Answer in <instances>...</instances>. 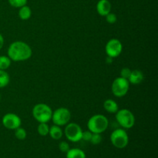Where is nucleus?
Masks as SVG:
<instances>
[{"mask_svg": "<svg viewBox=\"0 0 158 158\" xmlns=\"http://www.w3.org/2000/svg\"><path fill=\"white\" fill-rule=\"evenodd\" d=\"M7 54L12 61L23 62L29 60L32 56V50L25 42L15 41L9 46Z\"/></svg>", "mask_w": 158, "mask_h": 158, "instance_id": "nucleus-1", "label": "nucleus"}, {"mask_svg": "<svg viewBox=\"0 0 158 158\" xmlns=\"http://www.w3.org/2000/svg\"><path fill=\"white\" fill-rule=\"evenodd\" d=\"M109 126V120L103 114H95L87 122L88 131L93 134H102L106 131Z\"/></svg>", "mask_w": 158, "mask_h": 158, "instance_id": "nucleus-2", "label": "nucleus"}, {"mask_svg": "<svg viewBox=\"0 0 158 158\" xmlns=\"http://www.w3.org/2000/svg\"><path fill=\"white\" fill-rule=\"evenodd\" d=\"M32 114L39 123H48L52 119V110L46 103H37L32 108Z\"/></svg>", "mask_w": 158, "mask_h": 158, "instance_id": "nucleus-3", "label": "nucleus"}, {"mask_svg": "<svg viewBox=\"0 0 158 158\" xmlns=\"http://www.w3.org/2000/svg\"><path fill=\"white\" fill-rule=\"evenodd\" d=\"M116 120L123 129H131L135 124V117L130 110H118L116 113Z\"/></svg>", "mask_w": 158, "mask_h": 158, "instance_id": "nucleus-4", "label": "nucleus"}, {"mask_svg": "<svg viewBox=\"0 0 158 158\" xmlns=\"http://www.w3.org/2000/svg\"><path fill=\"white\" fill-rule=\"evenodd\" d=\"M110 141L115 148L118 149H123L128 145L129 137L124 129L118 128L114 130L110 134Z\"/></svg>", "mask_w": 158, "mask_h": 158, "instance_id": "nucleus-5", "label": "nucleus"}, {"mask_svg": "<svg viewBox=\"0 0 158 158\" xmlns=\"http://www.w3.org/2000/svg\"><path fill=\"white\" fill-rule=\"evenodd\" d=\"M53 123L57 126H66L71 120V112L66 107L57 108L52 111V119Z\"/></svg>", "mask_w": 158, "mask_h": 158, "instance_id": "nucleus-6", "label": "nucleus"}, {"mask_svg": "<svg viewBox=\"0 0 158 158\" xmlns=\"http://www.w3.org/2000/svg\"><path fill=\"white\" fill-rule=\"evenodd\" d=\"M130 83L128 80L119 77L113 81L111 90L113 94L117 97H123L129 91Z\"/></svg>", "mask_w": 158, "mask_h": 158, "instance_id": "nucleus-7", "label": "nucleus"}, {"mask_svg": "<svg viewBox=\"0 0 158 158\" xmlns=\"http://www.w3.org/2000/svg\"><path fill=\"white\" fill-rule=\"evenodd\" d=\"M83 130L81 127L77 123H68L64 130V134L68 140L71 142H78L82 140Z\"/></svg>", "mask_w": 158, "mask_h": 158, "instance_id": "nucleus-8", "label": "nucleus"}, {"mask_svg": "<svg viewBox=\"0 0 158 158\" xmlns=\"http://www.w3.org/2000/svg\"><path fill=\"white\" fill-rule=\"evenodd\" d=\"M123 51V45L117 39H111L106 43L105 46V52L107 56L116 58L121 54Z\"/></svg>", "mask_w": 158, "mask_h": 158, "instance_id": "nucleus-9", "label": "nucleus"}, {"mask_svg": "<svg viewBox=\"0 0 158 158\" xmlns=\"http://www.w3.org/2000/svg\"><path fill=\"white\" fill-rule=\"evenodd\" d=\"M2 123L6 129L15 131V129L21 127L22 120L17 114H13V113H9L3 116Z\"/></svg>", "mask_w": 158, "mask_h": 158, "instance_id": "nucleus-10", "label": "nucleus"}, {"mask_svg": "<svg viewBox=\"0 0 158 158\" xmlns=\"http://www.w3.org/2000/svg\"><path fill=\"white\" fill-rule=\"evenodd\" d=\"M97 11L101 16H106L111 11V4L109 0H99L97 4Z\"/></svg>", "mask_w": 158, "mask_h": 158, "instance_id": "nucleus-11", "label": "nucleus"}, {"mask_svg": "<svg viewBox=\"0 0 158 158\" xmlns=\"http://www.w3.org/2000/svg\"><path fill=\"white\" fill-rule=\"evenodd\" d=\"M143 79H144V75H143V72L139 69H134V70L131 71L128 81H129L130 84L131 83L133 85H138L143 82Z\"/></svg>", "mask_w": 158, "mask_h": 158, "instance_id": "nucleus-12", "label": "nucleus"}, {"mask_svg": "<svg viewBox=\"0 0 158 158\" xmlns=\"http://www.w3.org/2000/svg\"><path fill=\"white\" fill-rule=\"evenodd\" d=\"M103 108L106 112L110 114H116L119 110V106L115 100L112 99H107L103 103Z\"/></svg>", "mask_w": 158, "mask_h": 158, "instance_id": "nucleus-13", "label": "nucleus"}, {"mask_svg": "<svg viewBox=\"0 0 158 158\" xmlns=\"http://www.w3.org/2000/svg\"><path fill=\"white\" fill-rule=\"evenodd\" d=\"M49 135L53 140H58L60 139H61V137H63V132L60 126H57V125L54 124L51 127H49Z\"/></svg>", "mask_w": 158, "mask_h": 158, "instance_id": "nucleus-14", "label": "nucleus"}, {"mask_svg": "<svg viewBox=\"0 0 158 158\" xmlns=\"http://www.w3.org/2000/svg\"><path fill=\"white\" fill-rule=\"evenodd\" d=\"M66 154V158H86V154L84 151L78 148L69 149Z\"/></svg>", "mask_w": 158, "mask_h": 158, "instance_id": "nucleus-15", "label": "nucleus"}, {"mask_svg": "<svg viewBox=\"0 0 158 158\" xmlns=\"http://www.w3.org/2000/svg\"><path fill=\"white\" fill-rule=\"evenodd\" d=\"M31 15H32V10H31L30 7H29V6L26 5V6L19 8V17L20 19L28 20L30 19Z\"/></svg>", "mask_w": 158, "mask_h": 158, "instance_id": "nucleus-16", "label": "nucleus"}, {"mask_svg": "<svg viewBox=\"0 0 158 158\" xmlns=\"http://www.w3.org/2000/svg\"><path fill=\"white\" fill-rule=\"evenodd\" d=\"M10 82V77L6 70L0 69V88L6 87Z\"/></svg>", "mask_w": 158, "mask_h": 158, "instance_id": "nucleus-17", "label": "nucleus"}, {"mask_svg": "<svg viewBox=\"0 0 158 158\" xmlns=\"http://www.w3.org/2000/svg\"><path fill=\"white\" fill-rule=\"evenodd\" d=\"M37 131L38 134L42 137H46L49 134V127L47 124V123H40L37 127Z\"/></svg>", "mask_w": 158, "mask_h": 158, "instance_id": "nucleus-18", "label": "nucleus"}, {"mask_svg": "<svg viewBox=\"0 0 158 158\" xmlns=\"http://www.w3.org/2000/svg\"><path fill=\"white\" fill-rule=\"evenodd\" d=\"M12 60L8 56H0V69L6 70L11 66Z\"/></svg>", "mask_w": 158, "mask_h": 158, "instance_id": "nucleus-19", "label": "nucleus"}, {"mask_svg": "<svg viewBox=\"0 0 158 158\" xmlns=\"http://www.w3.org/2000/svg\"><path fill=\"white\" fill-rule=\"evenodd\" d=\"M15 137H16L18 140H23L26 138V137H27V133H26V131L24 128L19 127H18L17 129L15 130Z\"/></svg>", "mask_w": 158, "mask_h": 158, "instance_id": "nucleus-20", "label": "nucleus"}, {"mask_svg": "<svg viewBox=\"0 0 158 158\" xmlns=\"http://www.w3.org/2000/svg\"><path fill=\"white\" fill-rule=\"evenodd\" d=\"M9 5L14 8H21L27 4L28 0H8Z\"/></svg>", "mask_w": 158, "mask_h": 158, "instance_id": "nucleus-21", "label": "nucleus"}, {"mask_svg": "<svg viewBox=\"0 0 158 158\" xmlns=\"http://www.w3.org/2000/svg\"><path fill=\"white\" fill-rule=\"evenodd\" d=\"M102 141V136L101 134H92V137H91L90 141L94 145L100 144Z\"/></svg>", "mask_w": 158, "mask_h": 158, "instance_id": "nucleus-22", "label": "nucleus"}, {"mask_svg": "<svg viewBox=\"0 0 158 158\" xmlns=\"http://www.w3.org/2000/svg\"><path fill=\"white\" fill-rule=\"evenodd\" d=\"M105 17H106V21L108 23H110V24H114V23H115L117 20V15L114 13H112V12L108 13Z\"/></svg>", "mask_w": 158, "mask_h": 158, "instance_id": "nucleus-23", "label": "nucleus"}, {"mask_svg": "<svg viewBox=\"0 0 158 158\" xmlns=\"http://www.w3.org/2000/svg\"><path fill=\"white\" fill-rule=\"evenodd\" d=\"M131 71L132 70L127 67L123 68V69H121V71H120V77H123V78H124V79H127V80H128L130 77V76H131Z\"/></svg>", "mask_w": 158, "mask_h": 158, "instance_id": "nucleus-24", "label": "nucleus"}, {"mask_svg": "<svg viewBox=\"0 0 158 158\" xmlns=\"http://www.w3.org/2000/svg\"><path fill=\"white\" fill-rule=\"evenodd\" d=\"M59 148H60V150L63 153H66L69 149H70V148H69V143L66 141L60 142V144H59Z\"/></svg>", "mask_w": 158, "mask_h": 158, "instance_id": "nucleus-25", "label": "nucleus"}, {"mask_svg": "<svg viewBox=\"0 0 158 158\" xmlns=\"http://www.w3.org/2000/svg\"><path fill=\"white\" fill-rule=\"evenodd\" d=\"M92 134L93 133H91L89 131H86L83 132V134H82V140H85V141H90Z\"/></svg>", "mask_w": 158, "mask_h": 158, "instance_id": "nucleus-26", "label": "nucleus"}, {"mask_svg": "<svg viewBox=\"0 0 158 158\" xmlns=\"http://www.w3.org/2000/svg\"><path fill=\"white\" fill-rule=\"evenodd\" d=\"M3 46H4V38H3L2 35L0 33V49H2Z\"/></svg>", "mask_w": 158, "mask_h": 158, "instance_id": "nucleus-27", "label": "nucleus"}, {"mask_svg": "<svg viewBox=\"0 0 158 158\" xmlns=\"http://www.w3.org/2000/svg\"><path fill=\"white\" fill-rule=\"evenodd\" d=\"M0 100H1V94H0Z\"/></svg>", "mask_w": 158, "mask_h": 158, "instance_id": "nucleus-28", "label": "nucleus"}]
</instances>
